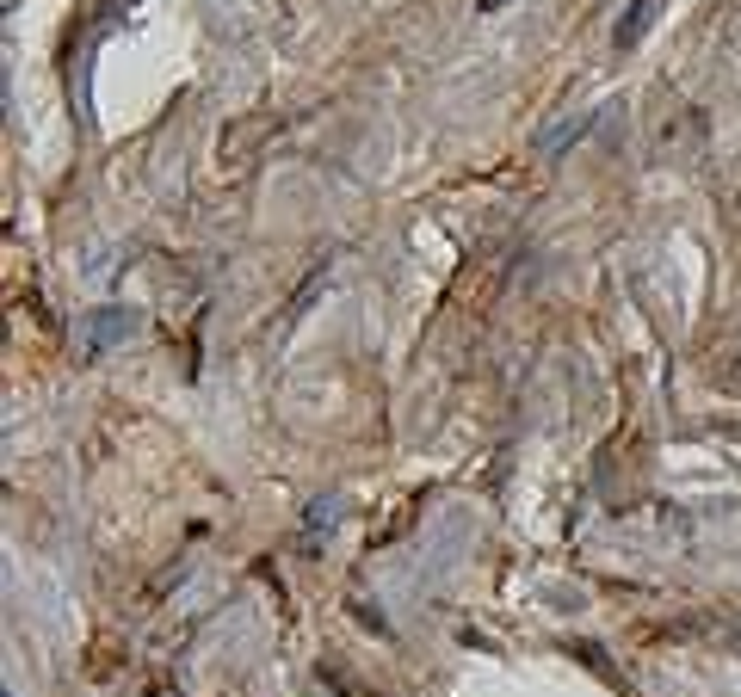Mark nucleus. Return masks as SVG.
Returning <instances> with one entry per match:
<instances>
[{
  "label": "nucleus",
  "instance_id": "f257e3e1",
  "mask_svg": "<svg viewBox=\"0 0 741 697\" xmlns=\"http://www.w3.org/2000/svg\"><path fill=\"white\" fill-rule=\"evenodd\" d=\"M649 19H655V0H637V7H630V19L618 25V50H630V44H637L643 31H649Z\"/></svg>",
  "mask_w": 741,
  "mask_h": 697
},
{
  "label": "nucleus",
  "instance_id": "f03ea898",
  "mask_svg": "<svg viewBox=\"0 0 741 697\" xmlns=\"http://www.w3.org/2000/svg\"><path fill=\"white\" fill-rule=\"evenodd\" d=\"M482 7H501V0H482Z\"/></svg>",
  "mask_w": 741,
  "mask_h": 697
}]
</instances>
